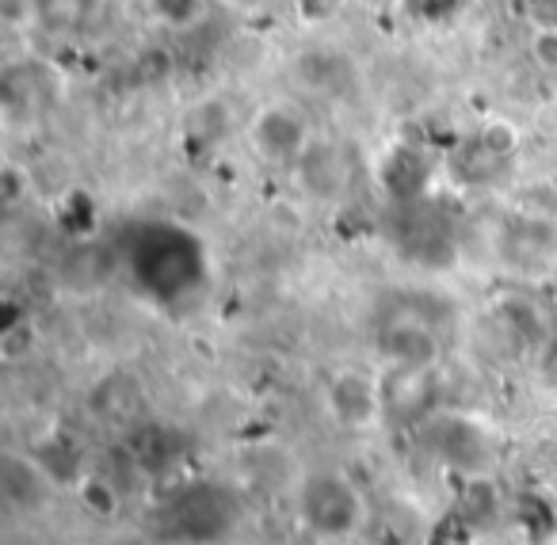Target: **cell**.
Wrapping results in <instances>:
<instances>
[{"label": "cell", "instance_id": "1", "mask_svg": "<svg viewBox=\"0 0 557 545\" xmlns=\"http://www.w3.org/2000/svg\"><path fill=\"white\" fill-rule=\"evenodd\" d=\"M35 16L50 32H77L88 16H92L96 0H32Z\"/></svg>", "mask_w": 557, "mask_h": 545}, {"label": "cell", "instance_id": "2", "mask_svg": "<svg viewBox=\"0 0 557 545\" xmlns=\"http://www.w3.org/2000/svg\"><path fill=\"white\" fill-rule=\"evenodd\" d=\"M149 9L172 27H191L202 16V0H149Z\"/></svg>", "mask_w": 557, "mask_h": 545}, {"label": "cell", "instance_id": "3", "mask_svg": "<svg viewBox=\"0 0 557 545\" xmlns=\"http://www.w3.org/2000/svg\"><path fill=\"white\" fill-rule=\"evenodd\" d=\"M485 149H488V153H496V157L511 153V149H516V134H511V126L508 123L488 126V131H485Z\"/></svg>", "mask_w": 557, "mask_h": 545}, {"label": "cell", "instance_id": "4", "mask_svg": "<svg viewBox=\"0 0 557 545\" xmlns=\"http://www.w3.org/2000/svg\"><path fill=\"white\" fill-rule=\"evenodd\" d=\"M531 50L546 70H557V32H539L531 42Z\"/></svg>", "mask_w": 557, "mask_h": 545}, {"label": "cell", "instance_id": "5", "mask_svg": "<svg viewBox=\"0 0 557 545\" xmlns=\"http://www.w3.org/2000/svg\"><path fill=\"white\" fill-rule=\"evenodd\" d=\"M531 20L539 32H557V0H531Z\"/></svg>", "mask_w": 557, "mask_h": 545}, {"label": "cell", "instance_id": "6", "mask_svg": "<svg viewBox=\"0 0 557 545\" xmlns=\"http://www.w3.org/2000/svg\"><path fill=\"white\" fill-rule=\"evenodd\" d=\"M359 4H363L367 12H389V9H397L401 0H359Z\"/></svg>", "mask_w": 557, "mask_h": 545}]
</instances>
